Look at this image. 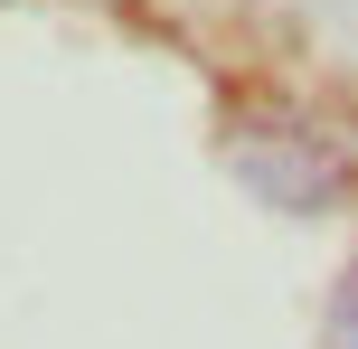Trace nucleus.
<instances>
[{
  "instance_id": "f257e3e1",
  "label": "nucleus",
  "mask_w": 358,
  "mask_h": 349,
  "mask_svg": "<svg viewBox=\"0 0 358 349\" xmlns=\"http://www.w3.org/2000/svg\"><path fill=\"white\" fill-rule=\"evenodd\" d=\"M236 170H245L255 189H273V199H292V208H311V199H330L340 189V170H330V151L311 142V132H245L236 142Z\"/></svg>"
},
{
  "instance_id": "f03ea898",
  "label": "nucleus",
  "mask_w": 358,
  "mask_h": 349,
  "mask_svg": "<svg viewBox=\"0 0 358 349\" xmlns=\"http://www.w3.org/2000/svg\"><path fill=\"white\" fill-rule=\"evenodd\" d=\"M330 340H340V349H358V274L340 283V312H330Z\"/></svg>"
}]
</instances>
